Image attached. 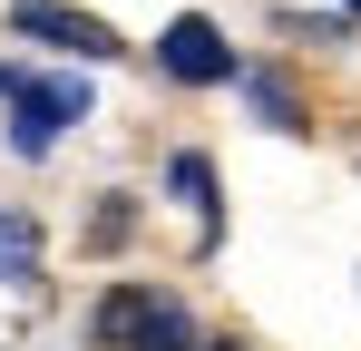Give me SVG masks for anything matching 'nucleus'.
<instances>
[{
  "label": "nucleus",
  "instance_id": "obj_1",
  "mask_svg": "<svg viewBox=\"0 0 361 351\" xmlns=\"http://www.w3.org/2000/svg\"><path fill=\"white\" fill-rule=\"evenodd\" d=\"M78 117H88V78H20V98H10V156H49Z\"/></svg>",
  "mask_w": 361,
  "mask_h": 351
},
{
  "label": "nucleus",
  "instance_id": "obj_2",
  "mask_svg": "<svg viewBox=\"0 0 361 351\" xmlns=\"http://www.w3.org/2000/svg\"><path fill=\"white\" fill-rule=\"evenodd\" d=\"M157 68H166L176 88H225L244 58H235V39H225L205 10H185V20H166V30H157Z\"/></svg>",
  "mask_w": 361,
  "mask_h": 351
},
{
  "label": "nucleus",
  "instance_id": "obj_3",
  "mask_svg": "<svg viewBox=\"0 0 361 351\" xmlns=\"http://www.w3.org/2000/svg\"><path fill=\"white\" fill-rule=\"evenodd\" d=\"M10 30H20V39H49V49H68V58H118V49H127L108 20L59 10V0H20V10H10Z\"/></svg>",
  "mask_w": 361,
  "mask_h": 351
},
{
  "label": "nucleus",
  "instance_id": "obj_4",
  "mask_svg": "<svg viewBox=\"0 0 361 351\" xmlns=\"http://www.w3.org/2000/svg\"><path fill=\"white\" fill-rule=\"evenodd\" d=\"M157 302H166L157 283H118V292H98V322H88V332H98V351H127L147 322H157Z\"/></svg>",
  "mask_w": 361,
  "mask_h": 351
},
{
  "label": "nucleus",
  "instance_id": "obj_5",
  "mask_svg": "<svg viewBox=\"0 0 361 351\" xmlns=\"http://www.w3.org/2000/svg\"><path fill=\"white\" fill-rule=\"evenodd\" d=\"M235 88H244V98H254V117H264V127H283V137H293V127H312L283 68H235Z\"/></svg>",
  "mask_w": 361,
  "mask_h": 351
},
{
  "label": "nucleus",
  "instance_id": "obj_6",
  "mask_svg": "<svg viewBox=\"0 0 361 351\" xmlns=\"http://www.w3.org/2000/svg\"><path fill=\"white\" fill-rule=\"evenodd\" d=\"M166 195H176V205H195V225H205V244H215V156L176 147V156H166Z\"/></svg>",
  "mask_w": 361,
  "mask_h": 351
},
{
  "label": "nucleus",
  "instance_id": "obj_7",
  "mask_svg": "<svg viewBox=\"0 0 361 351\" xmlns=\"http://www.w3.org/2000/svg\"><path fill=\"white\" fill-rule=\"evenodd\" d=\"M0 283H10V292H30V283H39V225H30L20 205L0 215Z\"/></svg>",
  "mask_w": 361,
  "mask_h": 351
},
{
  "label": "nucleus",
  "instance_id": "obj_8",
  "mask_svg": "<svg viewBox=\"0 0 361 351\" xmlns=\"http://www.w3.org/2000/svg\"><path fill=\"white\" fill-rule=\"evenodd\" d=\"M127 351H205V342H195V322H185V302H157V322H147V332H137Z\"/></svg>",
  "mask_w": 361,
  "mask_h": 351
},
{
  "label": "nucleus",
  "instance_id": "obj_9",
  "mask_svg": "<svg viewBox=\"0 0 361 351\" xmlns=\"http://www.w3.org/2000/svg\"><path fill=\"white\" fill-rule=\"evenodd\" d=\"M20 78H30V68H10V58H0V98H20Z\"/></svg>",
  "mask_w": 361,
  "mask_h": 351
},
{
  "label": "nucleus",
  "instance_id": "obj_10",
  "mask_svg": "<svg viewBox=\"0 0 361 351\" xmlns=\"http://www.w3.org/2000/svg\"><path fill=\"white\" fill-rule=\"evenodd\" d=\"M205 351H235V342H205Z\"/></svg>",
  "mask_w": 361,
  "mask_h": 351
},
{
  "label": "nucleus",
  "instance_id": "obj_11",
  "mask_svg": "<svg viewBox=\"0 0 361 351\" xmlns=\"http://www.w3.org/2000/svg\"><path fill=\"white\" fill-rule=\"evenodd\" d=\"M342 10H361V0H342Z\"/></svg>",
  "mask_w": 361,
  "mask_h": 351
}]
</instances>
